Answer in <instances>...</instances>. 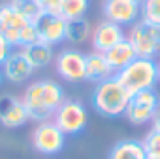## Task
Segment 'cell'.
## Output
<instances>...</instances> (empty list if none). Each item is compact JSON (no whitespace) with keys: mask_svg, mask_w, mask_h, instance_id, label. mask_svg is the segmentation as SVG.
Returning <instances> with one entry per match:
<instances>
[{"mask_svg":"<svg viewBox=\"0 0 160 159\" xmlns=\"http://www.w3.org/2000/svg\"><path fill=\"white\" fill-rule=\"evenodd\" d=\"M130 97L132 95L124 89V85L113 76L106 82L96 84L92 91V106L104 118H119L124 116Z\"/></svg>","mask_w":160,"mask_h":159,"instance_id":"2","label":"cell"},{"mask_svg":"<svg viewBox=\"0 0 160 159\" xmlns=\"http://www.w3.org/2000/svg\"><path fill=\"white\" fill-rule=\"evenodd\" d=\"M141 14H143V21L160 27V0H143Z\"/></svg>","mask_w":160,"mask_h":159,"instance_id":"22","label":"cell"},{"mask_svg":"<svg viewBox=\"0 0 160 159\" xmlns=\"http://www.w3.org/2000/svg\"><path fill=\"white\" fill-rule=\"evenodd\" d=\"M102 12L108 21H113L122 27V25H132L139 17L141 4L138 0H104Z\"/></svg>","mask_w":160,"mask_h":159,"instance_id":"10","label":"cell"},{"mask_svg":"<svg viewBox=\"0 0 160 159\" xmlns=\"http://www.w3.org/2000/svg\"><path fill=\"white\" fill-rule=\"evenodd\" d=\"M152 127H154V129H160V106L156 108V114H154V118H152Z\"/></svg>","mask_w":160,"mask_h":159,"instance_id":"26","label":"cell"},{"mask_svg":"<svg viewBox=\"0 0 160 159\" xmlns=\"http://www.w3.org/2000/svg\"><path fill=\"white\" fill-rule=\"evenodd\" d=\"M104 55H106L108 63L111 64V68L115 70V74H117L119 70H122L124 66H128L134 59H138V53H136V49H134V46L130 44L128 38H124L122 42H119L117 46H113V47H111L109 51H106Z\"/></svg>","mask_w":160,"mask_h":159,"instance_id":"16","label":"cell"},{"mask_svg":"<svg viewBox=\"0 0 160 159\" xmlns=\"http://www.w3.org/2000/svg\"><path fill=\"white\" fill-rule=\"evenodd\" d=\"M27 25L28 21L13 6V2L0 4V34L10 42L12 47H19V38Z\"/></svg>","mask_w":160,"mask_h":159,"instance_id":"9","label":"cell"},{"mask_svg":"<svg viewBox=\"0 0 160 159\" xmlns=\"http://www.w3.org/2000/svg\"><path fill=\"white\" fill-rule=\"evenodd\" d=\"M53 121L58 125V129L68 136H75L83 133L89 121L87 108L77 99H64V102L58 106V110L53 116Z\"/></svg>","mask_w":160,"mask_h":159,"instance_id":"4","label":"cell"},{"mask_svg":"<svg viewBox=\"0 0 160 159\" xmlns=\"http://www.w3.org/2000/svg\"><path fill=\"white\" fill-rule=\"evenodd\" d=\"M92 34L91 30V23L85 17H77V19H70L66 23V42L79 46L83 44L89 36Z\"/></svg>","mask_w":160,"mask_h":159,"instance_id":"19","label":"cell"},{"mask_svg":"<svg viewBox=\"0 0 160 159\" xmlns=\"http://www.w3.org/2000/svg\"><path fill=\"white\" fill-rule=\"evenodd\" d=\"M109 159H147V151L141 140L124 138V140H119L111 148Z\"/></svg>","mask_w":160,"mask_h":159,"instance_id":"17","label":"cell"},{"mask_svg":"<svg viewBox=\"0 0 160 159\" xmlns=\"http://www.w3.org/2000/svg\"><path fill=\"white\" fill-rule=\"evenodd\" d=\"M12 53V46H10V42L0 34V66L4 64V61L8 59V55Z\"/></svg>","mask_w":160,"mask_h":159,"instance_id":"25","label":"cell"},{"mask_svg":"<svg viewBox=\"0 0 160 159\" xmlns=\"http://www.w3.org/2000/svg\"><path fill=\"white\" fill-rule=\"evenodd\" d=\"M130 44L134 46L138 57L154 59L160 53V27L149 21H139L130 30Z\"/></svg>","mask_w":160,"mask_h":159,"instance_id":"5","label":"cell"},{"mask_svg":"<svg viewBox=\"0 0 160 159\" xmlns=\"http://www.w3.org/2000/svg\"><path fill=\"white\" fill-rule=\"evenodd\" d=\"M0 70H2L4 80H8L10 84H25L34 72L32 64L28 63L23 51H12Z\"/></svg>","mask_w":160,"mask_h":159,"instance_id":"14","label":"cell"},{"mask_svg":"<svg viewBox=\"0 0 160 159\" xmlns=\"http://www.w3.org/2000/svg\"><path fill=\"white\" fill-rule=\"evenodd\" d=\"M66 146V134L55 121H42L32 131V148L42 155H57Z\"/></svg>","mask_w":160,"mask_h":159,"instance_id":"6","label":"cell"},{"mask_svg":"<svg viewBox=\"0 0 160 159\" xmlns=\"http://www.w3.org/2000/svg\"><path fill=\"white\" fill-rule=\"evenodd\" d=\"M38 6L43 10V14H58V8L62 0H36Z\"/></svg>","mask_w":160,"mask_h":159,"instance_id":"24","label":"cell"},{"mask_svg":"<svg viewBox=\"0 0 160 159\" xmlns=\"http://www.w3.org/2000/svg\"><path fill=\"white\" fill-rule=\"evenodd\" d=\"M143 142V148L147 151V155H158L160 157V129H151L145 138L141 140Z\"/></svg>","mask_w":160,"mask_h":159,"instance_id":"23","label":"cell"},{"mask_svg":"<svg viewBox=\"0 0 160 159\" xmlns=\"http://www.w3.org/2000/svg\"><path fill=\"white\" fill-rule=\"evenodd\" d=\"M85 61L87 55L79 49H62L55 59L57 74L70 84H79L85 80Z\"/></svg>","mask_w":160,"mask_h":159,"instance_id":"8","label":"cell"},{"mask_svg":"<svg viewBox=\"0 0 160 159\" xmlns=\"http://www.w3.org/2000/svg\"><path fill=\"white\" fill-rule=\"evenodd\" d=\"M124 40V30L121 25L113 23V21H102L94 27L92 30V47L98 53H106L109 51L113 46H117L119 42Z\"/></svg>","mask_w":160,"mask_h":159,"instance_id":"13","label":"cell"},{"mask_svg":"<svg viewBox=\"0 0 160 159\" xmlns=\"http://www.w3.org/2000/svg\"><path fill=\"white\" fill-rule=\"evenodd\" d=\"M87 10H89V0H62V4L58 8V15L70 21L77 17H85Z\"/></svg>","mask_w":160,"mask_h":159,"instance_id":"20","label":"cell"},{"mask_svg":"<svg viewBox=\"0 0 160 159\" xmlns=\"http://www.w3.org/2000/svg\"><path fill=\"white\" fill-rule=\"evenodd\" d=\"M13 2V6L23 14V17L28 21V23H38L40 19H42V15H43V10L38 6V2L36 0H12Z\"/></svg>","mask_w":160,"mask_h":159,"instance_id":"21","label":"cell"},{"mask_svg":"<svg viewBox=\"0 0 160 159\" xmlns=\"http://www.w3.org/2000/svg\"><path fill=\"white\" fill-rule=\"evenodd\" d=\"M113 76H115V70L111 68V64L108 63L104 53L92 51V53L87 55V61H85V80L94 82V84H100V82H106V80H109Z\"/></svg>","mask_w":160,"mask_h":159,"instance_id":"15","label":"cell"},{"mask_svg":"<svg viewBox=\"0 0 160 159\" xmlns=\"http://www.w3.org/2000/svg\"><path fill=\"white\" fill-rule=\"evenodd\" d=\"M147 159H160L158 155H147Z\"/></svg>","mask_w":160,"mask_h":159,"instance_id":"27","label":"cell"},{"mask_svg":"<svg viewBox=\"0 0 160 159\" xmlns=\"http://www.w3.org/2000/svg\"><path fill=\"white\" fill-rule=\"evenodd\" d=\"M158 106H160V97L156 95L154 89L139 91L130 97L124 116L132 125H145V123L152 121Z\"/></svg>","mask_w":160,"mask_h":159,"instance_id":"7","label":"cell"},{"mask_svg":"<svg viewBox=\"0 0 160 159\" xmlns=\"http://www.w3.org/2000/svg\"><path fill=\"white\" fill-rule=\"evenodd\" d=\"M115 78L124 85V89L130 95L139 93V91H147V89H154V85L160 82V78H158V63L154 59L138 57L128 66L119 70L115 74Z\"/></svg>","mask_w":160,"mask_h":159,"instance_id":"3","label":"cell"},{"mask_svg":"<svg viewBox=\"0 0 160 159\" xmlns=\"http://www.w3.org/2000/svg\"><path fill=\"white\" fill-rule=\"evenodd\" d=\"M64 99L66 95L60 84H57L55 80H38L25 89L23 104L28 112V119L42 123L55 116Z\"/></svg>","mask_w":160,"mask_h":159,"instance_id":"1","label":"cell"},{"mask_svg":"<svg viewBox=\"0 0 160 159\" xmlns=\"http://www.w3.org/2000/svg\"><path fill=\"white\" fill-rule=\"evenodd\" d=\"M66 19L58 14H43L42 19L36 23L38 38L49 46H57L66 42Z\"/></svg>","mask_w":160,"mask_h":159,"instance_id":"12","label":"cell"},{"mask_svg":"<svg viewBox=\"0 0 160 159\" xmlns=\"http://www.w3.org/2000/svg\"><path fill=\"white\" fill-rule=\"evenodd\" d=\"M158 78H160V63H158Z\"/></svg>","mask_w":160,"mask_h":159,"instance_id":"29","label":"cell"},{"mask_svg":"<svg viewBox=\"0 0 160 159\" xmlns=\"http://www.w3.org/2000/svg\"><path fill=\"white\" fill-rule=\"evenodd\" d=\"M23 53H25V57L28 59V63L32 64L34 70L45 68V66L53 61V46H49V44H45V42H42V40L25 46V47H23Z\"/></svg>","mask_w":160,"mask_h":159,"instance_id":"18","label":"cell"},{"mask_svg":"<svg viewBox=\"0 0 160 159\" xmlns=\"http://www.w3.org/2000/svg\"><path fill=\"white\" fill-rule=\"evenodd\" d=\"M2 80H4V76H2V70H0V84H2Z\"/></svg>","mask_w":160,"mask_h":159,"instance_id":"28","label":"cell"},{"mask_svg":"<svg viewBox=\"0 0 160 159\" xmlns=\"http://www.w3.org/2000/svg\"><path fill=\"white\" fill-rule=\"evenodd\" d=\"M28 121V112L23 99L15 95H0V125L6 129H19Z\"/></svg>","mask_w":160,"mask_h":159,"instance_id":"11","label":"cell"}]
</instances>
